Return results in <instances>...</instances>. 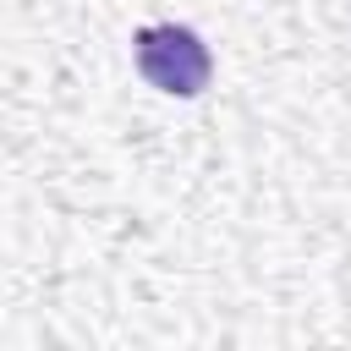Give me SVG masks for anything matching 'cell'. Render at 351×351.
<instances>
[{
	"label": "cell",
	"mask_w": 351,
	"mask_h": 351,
	"mask_svg": "<svg viewBox=\"0 0 351 351\" xmlns=\"http://www.w3.org/2000/svg\"><path fill=\"white\" fill-rule=\"evenodd\" d=\"M132 66L148 88L170 93V99H197L214 77V55L203 44L197 27L186 22H148L132 33Z\"/></svg>",
	"instance_id": "6da1fadb"
}]
</instances>
